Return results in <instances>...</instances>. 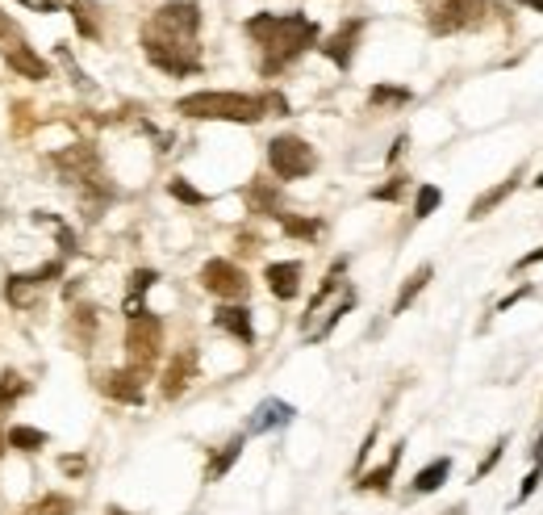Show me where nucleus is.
I'll return each mask as SVG.
<instances>
[{"instance_id": "obj_1", "label": "nucleus", "mask_w": 543, "mask_h": 515, "mask_svg": "<svg viewBox=\"0 0 543 515\" xmlns=\"http://www.w3.org/2000/svg\"><path fill=\"white\" fill-rule=\"evenodd\" d=\"M318 21H310L305 13H255L247 17V38L255 42L263 59L259 71L263 76H280L288 63H297L310 46H318Z\"/></svg>"}, {"instance_id": "obj_2", "label": "nucleus", "mask_w": 543, "mask_h": 515, "mask_svg": "<svg viewBox=\"0 0 543 515\" xmlns=\"http://www.w3.org/2000/svg\"><path fill=\"white\" fill-rule=\"evenodd\" d=\"M176 113L184 118H197V122H239V126H255L268 118V105H263V93L251 97V93H217V88H205V93H189V97L176 101Z\"/></svg>"}, {"instance_id": "obj_3", "label": "nucleus", "mask_w": 543, "mask_h": 515, "mask_svg": "<svg viewBox=\"0 0 543 515\" xmlns=\"http://www.w3.org/2000/svg\"><path fill=\"white\" fill-rule=\"evenodd\" d=\"M159 348H163V323L159 315H134V319L126 323V361H130V369H134L142 381H147V373L159 364Z\"/></svg>"}, {"instance_id": "obj_4", "label": "nucleus", "mask_w": 543, "mask_h": 515, "mask_svg": "<svg viewBox=\"0 0 543 515\" xmlns=\"http://www.w3.org/2000/svg\"><path fill=\"white\" fill-rule=\"evenodd\" d=\"M197 29H201V4L197 0H167V4H159L150 13L142 34L172 38V42H197Z\"/></svg>"}, {"instance_id": "obj_5", "label": "nucleus", "mask_w": 543, "mask_h": 515, "mask_svg": "<svg viewBox=\"0 0 543 515\" xmlns=\"http://www.w3.org/2000/svg\"><path fill=\"white\" fill-rule=\"evenodd\" d=\"M268 168L276 181H301V176H310L313 168H318V155L297 135H276L268 143Z\"/></svg>"}, {"instance_id": "obj_6", "label": "nucleus", "mask_w": 543, "mask_h": 515, "mask_svg": "<svg viewBox=\"0 0 543 515\" xmlns=\"http://www.w3.org/2000/svg\"><path fill=\"white\" fill-rule=\"evenodd\" d=\"M142 55H147V63L167 71V76H192V71H201V46L197 42H172V38L142 34Z\"/></svg>"}, {"instance_id": "obj_7", "label": "nucleus", "mask_w": 543, "mask_h": 515, "mask_svg": "<svg viewBox=\"0 0 543 515\" xmlns=\"http://www.w3.org/2000/svg\"><path fill=\"white\" fill-rule=\"evenodd\" d=\"M51 164L59 168V176H63V181L80 184V189L105 181V176H101V155H96L93 143H71V147H63V151L51 155Z\"/></svg>"}, {"instance_id": "obj_8", "label": "nucleus", "mask_w": 543, "mask_h": 515, "mask_svg": "<svg viewBox=\"0 0 543 515\" xmlns=\"http://www.w3.org/2000/svg\"><path fill=\"white\" fill-rule=\"evenodd\" d=\"M201 290H209L222 302H243L251 293V281H247V273L234 260L217 256V260H205L201 265Z\"/></svg>"}, {"instance_id": "obj_9", "label": "nucleus", "mask_w": 543, "mask_h": 515, "mask_svg": "<svg viewBox=\"0 0 543 515\" xmlns=\"http://www.w3.org/2000/svg\"><path fill=\"white\" fill-rule=\"evenodd\" d=\"M489 13V0H443L431 13V34H456V29H476Z\"/></svg>"}, {"instance_id": "obj_10", "label": "nucleus", "mask_w": 543, "mask_h": 515, "mask_svg": "<svg viewBox=\"0 0 543 515\" xmlns=\"http://www.w3.org/2000/svg\"><path fill=\"white\" fill-rule=\"evenodd\" d=\"M360 34H364V17H352V21H343L330 38H322V51L330 63L339 71H352V63H355V46H360Z\"/></svg>"}, {"instance_id": "obj_11", "label": "nucleus", "mask_w": 543, "mask_h": 515, "mask_svg": "<svg viewBox=\"0 0 543 515\" xmlns=\"http://www.w3.org/2000/svg\"><path fill=\"white\" fill-rule=\"evenodd\" d=\"M96 386H101V394H105V398L126 403V406H138L142 398H147V390H142V377H138L134 369H109V373L96 377Z\"/></svg>"}, {"instance_id": "obj_12", "label": "nucleus", "mask_w": 543, "mask_h": 515, "mask_svg": "<svg viewBox=\"0 0 543 515\" xmlns=\"http://www.w3.org/2000/svg\"><path fill=\"white\" fill-rule=\"evenodd\" d=\"M293 403H280V398H263V403L251 411L247 419V436H263V432H276V428H288L293 423Z\"/></svg>"}, {"instance_id": "obj_13", "label": "nucleus", "mask_w": 543, "mask_h": 515, "mask_svg": "<svg viewBox=\"0 0 543 515\" xmlns=\"http://www.w3.org/2000/svg\"><path fill=\"white\" fill-rule=\"evenodd\" d=\"M214 327L217 331H226V335H234L239 344H255V323H251V310L247 307H239V302H226V307H217L214 310Z\"/></svg>"}, {"instance_id": "obj_14", "label": "nucleus", "mask_w": 543, "mask_h": 515, "mask_svg": "<svg viewBox=\"0 0 543 515\" xmlns=\"http://www.w3.org/2000/svg\"><path fill=\"white\" fill-rule=\"evenodd\" d=\"M4 63L17 71V76H26V80H46L51 76V68H46V59L34 51V46H26L21 38L4 42Z\"/></svg>"}, {"instance_id": "obj_15", "label": "nucleus", "mask_w": 543, "mask_h": 515, "mask_svg": "<svg viewBox=\"0 0 543 515\" xmlns=\"http://www.w3.org/2000/svg\"><path fill=\"white\" fill-rule=\"evenodd\" d=\"M263 281H268L272 298L293 302V298L301 293V265H297V260H276V265L263 268Z\"/></svg>"}, {"instance_id": "obj_16", "label": "nucleus", "mask_w": 543, "mask_h": 515, "mask_svg": "<svg viewBox=\"0 0 543 515\" xmlns=\"http://www.w3.org/2000/svg\"><path fill=\"white\" fill-rule=\"evenodd\" d=\"M243 201L251 214H259V218H285V206H280V189L272 181H251L243 189Z\"/></svg>"}, {"instance_id": "obj_17", "label": "nucleus", "mask_w": 543, "mask_h": 515, "mask_svg": "<svg viewBox=\"0 0 543 515\" xmlns=\"http://www.w3.org/2000/svg\"><path fill=\"white\" fill-rule=\"evenodd\" d=\"M192 369H197V352H192V348L176 352V356H172V364H167V373H163V398H180V394L189 390Z\"/></svg>"}, {"instance_id": "obj_18", "label": "nucleus", "mask_w": 543, "mask_h": 515, "mask_svg": "<svg viewBox=\"0 0 543 515\" xmlns=\"http://www.w3.org/2000/svg\"><path fill=\"white\" fill-rule=\"evenodd\" d=\"M518 181H523V168H518V172H510V176H506V181L498 184V189H485V193L476 197V201H473V209H468V218H473V223H481V218H485L489 209H498V206H502V201H506V197L515 193V189H518Z\"/></svg>"}, {"instance_id": "obj_19", "label": "nucleus", "mask_w": 543, "mask_h": 515, "mask_svg": "<svg viewBox=\"0 0 543 515\" xmlns=\"http://www.w3.org/2000/svg\"><path fill=\"white\" fill-rule=\"evenodd\" d=\"M451 474V457H434L431 465H422L418 474H414V495H434V490L448 482Z\"/></svg>"}, {"instance_id": "obj_20", "label": "nucleus", "mask_w": 543, "mask_h": 515, "mask_svg": "<svg viewBox=\"0 0 543 515\" xmlns=\"http://www.w3.org/2000/svg\"><path fill=\"white\" fill-rule=\"evenodd\" d=\"M243 445H247V436H234L231 445H222L214 453V461L205 465V482H217V478H226L234 470V461H239V453H243Z\"/></svg>"}, {"instance_id": "obj_21", "label": "nucleus", "mask_w": 543, "mask_h": 515, "mask_svg": "<svg viewBox=\"0 0 543 515\" xmlns=\"http://www.w3.org/2000/svg\"><path fill=\"white\" fill-rule=\"evenodd\" d=\"M434 277V268L431 265H422V268H414L406 281H401V290H397V298H393V315H406L409 310V302L418 298L422 290H426V281Z\"/></svg>"}, {"instance_id": "obj_22", "label": "nucleus", "mask_w": 543, "mask_h": 515, "mask_svg": "<svg viewBox=\"0 0 543 515\" xmlns=\"http://www.w3.org/2000/svg\"><path fill=\"white\" fill-rule=\"evenodd\" d=\"M401 453H406V445H393L389 461H385V465H377L372 474H364L355 486H360V490H389V482L397 478V465H401Z\"/></svg>"}, {"instance_id": "obj_23", "label": "nucleus", "mask_w": 543, "mask_h": 515, "mask_svg": "<svg viewBox=\"0 0 543 515\" xmlns=\"http://www.w3.org/2000/svg\"><path fill=\"white\" fill-rule=\"evenodd\" d=\"M34 298H38V285L29 281V273H13V277L4 281V302L17 310H29L34 307Z\"/></svg>"}, {"instance_id": "obj_24", "label": "nucleus", "mask_w": 543, "mask_h": 515, "mask_svg": "<svg viewBox=\"0 0 543 515\" xmlns=\"http://www.w3.org/2000/svg\"><path fill=\"white\" fill-rule=\"evenodd\" d=\"M4 436H9V448H13V453H42L46 440H51L42 428H29V423H13Z\"/></svg>"}, {"instance_id": "obj_25", "label": "nucleus", "mask_w": 543, "mask_h": 515, "mask_svg": "<svg viewBox=\"0 0 543 515\" xmlns=\"http://www.w3.org/2000/svg\"><path fill=\"white\" fill-rule=\"evenodd\" d=\"M26 394H29V381H26V377L13 373V369H4V373H0V415H4V411H13V406L21 403Z\"/></svg>"}, {"instance_id": "obj_26", "label": "nucleus", "mask_w": 543, "mask_h": 515, "mask_svg": "<svg viewBox=\"0 0 543 515\" xmlns=\"http://www.w3.org/2000/svg\"><path fill=\"white\" fill-rule=\"evenodd\" d=\"M280 231L288 239H318L322 235V218H297V214H285L280 218Z\"/></svg>"}, {"instance_id": "obj_27", "label": "nucleus", "mask_w": 543, "mask_h": 515, "mask_svg": "<svg viewBox=\"0 0 543 515\" xmlns=\"http://www.w3.org/2000/svg\"><path fill=\"white\" fill-rule=\"evenodd\" d=\"M414 93L401 88V84H377L372 93H368V105H409Z\"/></svg>"}, {"instance_id": "obj_28", "label": "nucleus", "mask_w": 543, "mask_h": 515, "mask_svg": "<svg viewBox=\"0 0 543 515\" xmlns=\"http://www.w3.org/2000/svg\"><path fill=\"white\" fill-rule=\"evenodd\" d=\"M26 515H76V499H71V495H46V499H38Z\"/></svg>"}, {"instance_id": "obj_29", "label": "nucleus", "mask_w": 543, "mask_h": 515, "mask_svg": "<svg viewBox=\"0 0 543 515\" xmlns=\"http://www.w3.org/2000/svg\"><path fill=\"white\" fill-rule=\"evenodd\" d=\"M352 307H355V290H343V298H339V307L330 310V315H326V323H322V327H318V331H313V335H310L313 344H318V339H326V335L335 331V327H339V319H343V315H347V310H352Z\"/></svg>"}, {"instance_id": "obj_30", "label": "nucleus", "mask_w": 543, "mask_h": 515, "mask_svg": "<svg viewBox=\"0 0 543 515\" xmlns=\"http://www.w3.org/2000/svg\"><path fill=\"white\" fill-rule=\"evenodd\" d=\"M167 193L176 197V201H184V206H205V201H209V197H205L197 184L184 181V176H172V181H167Z\"/></svg>"}, {"instance_id": "obj_31", "label": "nucleus", "mask_w": 543, "mask_h": 515, "mask_svg": "<svg viewBox=\"0 0 543 515\" xmlns=\"http://www.w3.org/2000/svg\"><path fill=\"white\" fill-rule=\"evenodd\" d=\"M71 331L80 335V344H88L96 335V310L93 307H76L71 310Z\"/></svg>"}, {"instance_id": "obj_32", "label": "nucleus", "mask_w": 543, "mask_h": 515, "mask_svg": "<svg viewBox=\"0 0 543 515\" xmlns=\"http://www.w3.org/2000/svg\"><path fill=\"white\" fill-rule=\"evenodd\" d=\"M439 201H443V193L434 184H422L418 197H414V218H431L434 209H439Z\"/></svg>"}, {"instance_id": "obj_33", "label": "nucleus", "mask_w": 543, "mask_h": 515, "mask_svg": "<svg viewBox=\"0 0 543 515\" xmlns=\"http://www.w3.org/2000/svg\"><path fill=\"white\" fill-rule=\"evenodd\" d=\"M406 189H409L406 176H393L389 184H377V189H372V201H401V197H406Z\"/></svg>"}, {"instance_id": "obj_34", "label": "nucleus", "mask_w": 543, "mask_h": 515, "mask_svg": "<svg viewBox=\"0 0 543 515\" xmlns=\"http://www.w3.org/2000/svg\"><path fill=\"white\" fill-rule=\"evenodd\" d=\"M155 281H159V273H155V268H134V273H130V298H142Z\"/></svg>"}, {"instance_id": "obj_35", "label": "nucleus", "mask_w": 543, "mask_h": 515, "mask_svg": "<svg viewBox=\"0 0 543 515\" xmlns=\"http://www.w3.org/2000/svg\"><path fill=\"white\" fill-rule=\"evenodd\" d=\"M63 277V260H51V265H42V268H34V273H29V281H34V285H46V281H59Z\"/></svg>"}, {"instance_id": "obj_36", "label": "nucleus", "mask_w": 543, "mask_h": 515, "mask_svg": "<svg viewBox=\"0 0 543 515\" xmlns=\"http://www.w3.org/2000/svg\"><path fill=\"white\" fill-rule=\"evenodd\" d=\"M502 448H506V436H502V440H498V445H493V448H489V453H485V457H481V465H476V482H481V478H485L489 474V470H493V465H498V461H502Z\"/></svg>"}, {"instance_id": "obj_37", "label": "nucleus", "mask_w": 543, "mask_h": 515, "mask_svg": "<svg viewBox=\"0 0 543 515\" xmlns=\"http://www.w3.org/2000/svg\"><path fill=\"white\" fill-rule=\"evenodd\" d=\"M539 478H543V470H539V465H535V470H531V474H527V482L518 486V495H515V507H518V503H527L531 495L539 490Z\"/></svg>"}, {"instance_id": "obj_38", "label": "nucleus", "mask_w": 543, "mask_h": 515, "mask_svg": "<svg viewBox=\"0 0 543 515\" xmlns=\"http://www.w3.org/2000/svg\"><path fill=\"white\" fill-rule=\"evenodd\" d=\"M263 105H268V118H285L288 113V101L280 93H263Z\"/></svg>"}, {"instance_id": "obj_39", "label": "nucleus", "mask_w": 543, "mask_h": 515, "mask_svg": "<svg viewBox=\"0 0 543 515\" xmlns=\"http://www.w3.org/2000/svg\"><path fill=\"white\" fill-rule=\"evenodd\" d=\"M59 470H63L68 478H80L84 470H88V461L84 457H59Z\"/></svg>"}, {"instance_id": "obj_40", "label": "nucleus", "mask_w": 543, "mask_h": 515, "mask_svg": "<svg viewBox=\"0 0 543 515\" xmlns=\"http://www.w3.org/2000/svg\"><path fill=\"white\" fill-rule=\"evenodd\" d=\"M26 9H34V13H59L63 9V0H21Z\"/></svg>"}, {"instance_id": "obj_41", "label": "nucleus", "mask_w": 543, "mask_h": 515, "mask_svg": "<svg viewBox=\"0 0 543 515\" xmlns=\"http://www.w3.org/2000/svg\"><path fill=\"white\" fill-rule=\"evenodd\" d=\"M59 251L63 256H76V235H71V226L59 223Z\"/></svg>"}, {"instance_id": "obj_42", "label": "nucleus", "mask_w": 543, "mask_h": 515, "mask_svg": "<svg viewBox=\"0 0 543 515\" xmlns=\"http://www.w3.org/2000/svg\"><path fill=\"white\" fill-rule=\"evenodd\" d=\"M535 265H543V248H535V251H527L523 260H515V273H523V268H535Z\"/></svg>"}, {"instance_id": "obj_43", "label": "nucleus", "mask_w": 543, "mask_h": 515, "mask_svg": "<svg viewBox=\"0 0 543 515\" xmlns=\"http://www.w3.org/2000/svg\"><path fill=\"white\" fill-rule=\"evenodd\" d=\"M13 38H17V26L9 21V13L0 9V42H13Z\"/></svg>"}, {"instance_id": "obj_44", "label": "nucleus", "mask_w": 543, "mask_h": 515, "mask_svg": "<svg viewBox=\"0 0 543 515\" xmlns=\"http://www.w3.org/2000/svg\"><path fill=\"white\" fill-rule=\"evenodd\" d=\"M527 293H531V285H518V290L510 293V298H502V302H498V310H510V307L518 302V298H527Z\"/></svg>"}, {"instance_id": "obj_45", "label": "nucleus", "mask_w": 543, "mask_h": 515, "mask_svg": "<svg viewBox=\"0 0 543 515\" xmlns=\"http://www.w3.org/2000/svg\"><path fill=\"white\" fill-rule=\"evenodd\" d=\"M531 457H535V465H539V470H543V436H539V440H535V448H531Z\"/></svg>"}, {"instance_id": "obj_46", "label": "nucleus", "mask_w": 543, "mask_h": 515, "mask_svg": "<svg viewBox=\"0 0 543 515\" xmlns=\"http://www.w3.org/2000/svg\"><path fill=\"white\" fill-rule=\"evenodd\" d=\"M9 453V436H4V428H0V457Z\"/></svg>"}, {"instance_id": "obj_47", "label": "nucleus", "mask_w": 543, "mask_h": 515, "mask_svg": "<svg viewBox=\"0 0 543 515\" xmlns=\"http://www.w3.org/2000/svg\"><path fill=\"white\" fill-rule=\"evenodd\" d=\"M105 515H130V511H122V507H109V511Z\"/></svg>"}, {"instance_id": "obj_48", "label": "nucleus", "mask_w": 543, "mask_h": 515, "mask_svg": "<svg viewBox=\"0 0 543 515\" xmlns=\"http://www.w3.org/2000/svg\"><path fill=\"white\" fill-rule=\"evenodd\" d=\"M531 9H535V13H543V0H531Z\"/></svg>"}, {"instance_id": "obj_49", "label": "nucleus", "mask_w": 543, "mask_h": 515, "mask_svg": "<svg viewBox=\"0 0 543 515\" xmlns=\"http://www.w3.org/2000/svg\"><path fill=\"white\" fill-rule=\"evenodd\" d=\"M531 184H535V189H543V172H539V176H535V181H531Z\"/></svg>"}, {"instance_id": "obj_50", "label": "nucleus", "mask_w": 543, "mask_h": 515, "mask_svg": "<svg viewBox=\"0 0 543 515\" xmlns=\"http://www.w3.org/2000/svg\"><path fill=\"white\" fill-rule=\"evenodd\" d=\"M515 4H531V0H515Z\"/></svg>"}, {"instance_id": "obj_51", "label": "nucleus", "mask_w": 543, "mask_h": 515, "mask_svg": "<svg viewBox=\"0 0 543 515\" xmlns=\"http://www.w3.org/2000/svg\"><path fill=\"white\" fill-rule=\"evenodd\" d=\"M68 4H80V0H68Z\"/></svg>"}]
</instances>
